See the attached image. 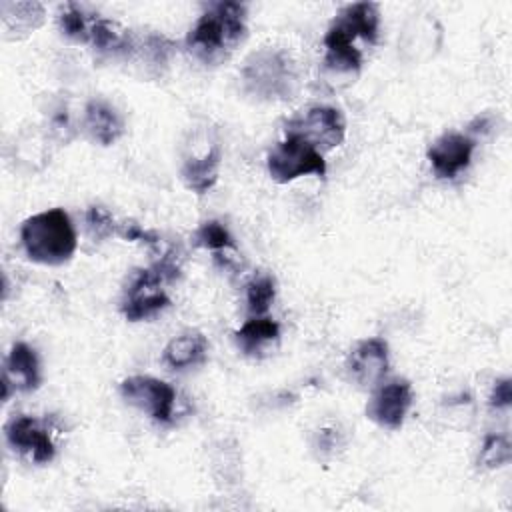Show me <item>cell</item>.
<instances>
[{
  "instance_id": "cb8c5ba5",
  "label": "cell",
  "mask_w": 512,
  "mask_h": 512,
  "mask_svg": "<svg viewBox=\"0 0 512 512\" xmlns=\"http://www.w3.org/2000/svg\"><path fill=\"white\" fill-rule=\"evenodd\" d=\"M512 458L510 440L504 434H488L482 442L480 454H478V466L484 470H494L504 464H508Z\"/></svg>"
},
{
  "instance_id": "8fae6325",
  "label": "cell",
  "mask_w": 512,
  "mask_h": 512,
  "mask_svg": "<svg viewBox=\"0 0 512 512\" xmlns=\"http://www.w3.org/2000/svg\"><path fill=\"white\" fill-rule=\"evenodd\" d=\"M42 384L40 358L26 342H14L2 366V400L8 402L16 392H34Z\"/></svg>"
},
{
  "instance_id": "ac0fdd59",
  "label": "cell",
  "mask_w": 512,
  "mask_h": 512,
  "mask_svg": "<svg viewBox=\"0 0 512 512\" xmlns=\"http://www.w3.org/2000/svg\"><path fill=\"white\" fill-rule=\"evenodd\" d=\"M2 26L8 40H18L40 28L46 20V10L40 2H2Z\"/></svg>"
},
{
  "instance_id": "4316f807",
  "label": "cell",
  "mask_w": 512,
  "mask_h": 512,
  "mask_svg": "<svg viewBox=\"0 0 512 512\" xmlns=\"http://www.w3.org/2000/svg\"><path fill=\"white\" fill-rule=\"evenodd\" d=\"M150 268H152L164 282H174V280L180 276V272H182V268H180V258H178V254H176L174 250L164 252Z\"/></svg>"
},
{
  "instance_id": "e0dca14e",
  "label": "cell",
  "mask_w": 512,
  "mask_h": 512,
  "mask_svg": "<svg viewBox=\"0 0 512 512\" xmlns=\"http://www.w3.org/2000/svg\"><path fill=\"white\" fill-rule=\"evenodd\" d=\"M220 160H222V152L218 144L210 146L202 156L186 158L180 168V178L184 186L198 196H204L206 192H210L218 182Z\"/></svg>"
},
{
  "instance_id": "8992f818",
  "label": "cell",
  "mask_w": 512,
  "mask_h": 512,
  "mask_svg": "<svg viewBox=\"0 0 512 512\" xmlns=\"http://www.w3.org/2000/svg\"><path fill=\"white\" fill-rule=\"evenodd\" d=\"M286 134H296L310 142L318 152L340 146L346 138V118L340 108L312 106L286 124Z\"/></svg>"
},
{
  "instance_id": "7a4b0ae2",
  "label": "cell",
  "mask_w": 512,
  "mask_h": 512,
  "mask_svg": "<svg viewBox=\"0 0 512 512\" xmlns=\"http://www.w3.org/2000/svg\"><path fill=\"white\" fill-rule=\"evenodd\" d=\"M20 244L28 260L44 266H62L74 256L78 238L70 214L64 208H50L22 222Z\"/></svg>"
},
{
  "instance_id": "277c9868",
  "label": "cell",
  "mask_w": 512,
  "mask_h": 512,
  "mask_svg": "<svg viewBox=\"0 0 512 512\" xmlns=\"http://www.w3.org/2000/svg\"><path fill=\"white\" fill-rule=\"evenodd\" d=\"M266 168L270 178L278 184H288L308 174L322 178L328 170L324 154L296 134H286V138L268 152Z\"/></svg>"
},
{
  "instance_id": "4fadbf2b",
  "label": "cell",
  "mask_w": 512,
  "mask_h": 512,
  "mask_svg": "<svg viewBox=\"0 0 512 512\" xmlns=\"http://www.w3.org/2000/svg\"><path fill=\"white\" fill-rule=\"evenodd\" d=\"M330 28H334L352 42L356 38H362L368 44H376L380 30V8L374 2L346 4L338 10Z\"/></svg>"
},
{
  "instance_id": "83f0119b",
  "label": "cell",
  "mask_w": 512,
  "mask_h": 512,
  "mask_svg": "<svg viewBox=\"0 0 512 512\" xmlns=\"http://www.w3.org/2000/svg\"><path fill=\"white\" fill-rule=\"evenodd\" d=\"M490 406L494 410H504L510 406L512 402V382L510 378H498L492 386V392H490Z\"/></svg>"
},
{
  "instance_id": "5b68a950",
  "label": "cell",
  "mask_w": 512,
  "mask_h": 512,
  "mask_svg": "<svg viewBox=\"0 0 512 512\" xmlns=\"http://www.w3.org/2000/svg\"><path fill=\"white\" fill-rule=\"evenodd\" d=\"M164 280L152 268H136L124 288L120 312L128 322H142L158 316L170 306Z\"/></svg>"
},
{
  "instance_id": "7c38bea8",
  "label": "cell",
  "mask_w": 512,
  "mask_h": 512,
  "mask_svg": "<svg viewBox=\"0 0 512 512\" xmlns=\"http://www.w3.org/2000/svg\"><path fill=\"white\" fill-rule=\"evenodd\" d=\"M346 368L350 378L362 388H372L380 384L390 368L388 342L378 336L360 340L352 348L346 360Z\"/></svg>"
},
{
  "instance_id": "7402d4cb",
  "label": "cell",
  "mask_w": 512,
  "mask_h": 512,
  "mask_svg": "<svg viewBox=\"0 0 512 512\" xmlns=\"http://www.w3.org/2000/svg\"><path fill=\"white\" fill-rule=\"evenodd\" d=\"M278 286L276 278L268 272L254 274L246 284V308L250 316H266L270 310L274 298H276Z\"/></svg>"
},
{
  "instance_id": "30bf717a",
  "label": "cell",
  "mask_w": 512,
  "mask_h": 512,
  "mask_svg": "<svg viewBox=\"0 0 512 512\" xmlns=\"http://www.w3.org/2000/svg\"><path fill=\"white\" fill-rule=\"evenodd\" d=\"M476 140L464 132H444L426 150L432 172L440 180H452L472 162Z\"/></svg>"
},
{
  "instance_id": "9a60e30c",
  "label": "cell",
  "mask_w": 512,
  "mask_h": 512,
  "mask_svg": "<svg viewBox=\"0 0 512 512\" xmlns=\"http://www.w3.org/2000/svg\"><path fill=\"white\" fill-rule=\"evenodd\" d=\"M280 342V324L268 316L248 318L236 332L234 344L248 358H262L270 352V346Z\"/></svg>"
},
{
  "instance_id": "ffe728a7",
  "label": "cell",
  "mask_w": 512,
  "mask_h": 512,
  "mask_svg": "<svg viewBox=\"0 0 512 512\" xmlns=\"http://www.w3.org/2000/svg\"><path fill=\"white\" fill-rule=\"evenodd\" d=\"M90 44L94 50H98L102 54H114V56L130 54L136 48L128 30H124L118 22L102 18V16L92 26Z\"/></svg>"
},
{
  "instance_id": "6da1fadb",
  "label": "cell",
  "mask_w": 512,
  "mask_h": 512,
  "mask_svg": "<svg viewBox=\"0 0 512 512\" xmlns=\"http://www.w3.org/2000/svg\"><path fill=\"white\" fill-rule=\"evenodd\" d=\"M248 8L242 2H210L186 36V52L204 66H218L246 38Z\"/></svg>"
},
{
  "instance_id": "9c48e42d",
  "label": "cell",
  "mask_w": 512,
  "mask_h": 512,
  "mask_svg": "<svg viewBox=\"0 0 512 512\" xmlns=\"http://www.w3.org/2000/svg\"><path fill=\"white\" fill-rule=\"evenodd\" d=\"M4 438L14 452H18L20 456L34 464H48L56 456V446L52 442L50 428L46 426V422L34 416H12L4 424Z\"/></svg>"
},
{
  "instance_id": "44dd1931",
  "label": "cell",
  "mask_w": 512,
  "mask_h": 512,
  "mask_svg": "<svg viewBox=\"0 0 512 512\" xmlns=\"http://www.w3.org/2000/svg\"><path fill=\"white\" fill-rule=\"evenodd\" d=\"M98 18H100L98 14L88 12L84 6L76 2H66L64 6H60L56 16L60 32L78 44H90L92 26Z\"/></svg>"
},
{
  "instance_id": "ba28073f",
  "label": "cell",
  "mask_w": 512,
  "mask_h": 512,
  "mask_svg": "<svg viewBox=\"0 0 512 512\" xmlns=\"http://www.w3.org/2000/svg\"><path fill=\"white\" fill-rule=\"evenodd\" d=\"M412 404L414 392L406 378L382 380L366 404V418L384 430H400Z\"/></svg>"
},
{
  "instance_id": "d4e9b609",
  "label": "cell",
  "mask_w": 512,
  "mask_h": 512,
  "mask_svg": "<svg viewBox=\"0 0 512 512\" xmlns=\"http://www.w3.org/2000/svg\"><path fill=\"white\" fill-rule=\"evenodd\" d=\"M84 224H86V232L94 242H104L110 236L116 234L118 222L114 220L112 212L100 204H92L86 208L84 212Z\"/></svg>"
},
{
  "instance_id": "2e32d148",
  "label": "cell",
  "mask_w": 512,
  "mask_h": 512,
  "mask_svg": "<svg viewBox=\"0 0 512 512\" xmlns=\"http://www.w3.org/2000/svg\"><path fill=\"white\" fill-rule=\"evenodd\" d=\"M208 356V340L198 330H186L174 336L162 350V364L168 370H186L202 364Z\"/></svg>"
},
{
  "instance_id": "484cf974",
  "label": "cell",
  "mask_w": 512,
  "mask_h": 512,
  "mask_svg": "<svg viewBox=\"0 0 512 512\" xmlns=\"http://www.w3.org/2000/svg\"><path fill=\"white\" fill-rule=\"evenodd\" d=\"M116 234L126 240V242H144L148 246H154L158 244V236L146 228H142L138 222L134 220H124L118 224L116 228Z\"/></svg>"
},
{
  "instance_id": "d6986e66",
  "label": "cell",
  "mask_w": 512,
  "mask_h": 512,
  "mask_svg": "<svg viewBox=\"0 0 512 512\" xmlns=\"http://www.w3.org/2000/svg\"><path fill=\"white\" fill-rule=\"evenodd\" d=\"M324 66L336 74H356L362 68V52L352 40L328 26L324 34Z\"/></svg>"
},
{
  "instance_id": "5bb4252c",
  "label": "cell",
  "mask_w": 512,
  "mask_h": 512,
  "mask_svg": "<svg viewBox=\"0 0 512 512\" xmlns=\"http://www.w3.org/2000/svg\"><path fill=\"white\" fill-rule=\"evenodd\" d=\"M82 126L90 140L98 142L100 146H112L124 134L122 114L102 98H92L86 102Z\"/></svg>"
},
{
  "instance_id": "603a6c76",
  "label": "cell",
  "mask_w": 512,
  "mask_h": 512,
  "mask_svg": "<svg viewBox=\"0 0 512 512\" xmlns=\"http://www.w3.org/2000/svg\"><path fill=\"white\" fill-rule=\"evenodd\" d=\"M192 244L196 248H204V250H212V252L236 250L234 236L220 220H204L192 234Z\"/></svg>"
},
{
  "instance_id": "3957f363",
  "label": "cell",
  "mask_w": 512,
  "mask_h": 512,
  "mask_svg": "<svg viewBox=\"0 0 512 512\" xmlns=\"http://www.w3.org/2000/svg\"><path fill=\"white\" fill-rule=\"evenodd\" d=\"M242 82L246 92L262 100L292 98L298 76L294 62L282 50L264 48L254 52L242 66Z\"/></svg>"
},
{
  "instance_id": "52a82bcc",
  "label": "cell",
  "mask_w": 512,
  "mask_h": 512,
  "mask_svg": "<svg viewBox=\"0 0 512 512\" xmlns=\"http://www.w3.org/2000/svg\"><path fill=\"white\" fill-rule=\"evenodd\" d=\"M120 396L138 410L146 412L158 424H170L176 404L172 384L154 376H130L120 382Z\"/></svg>"
}]
</instances>
